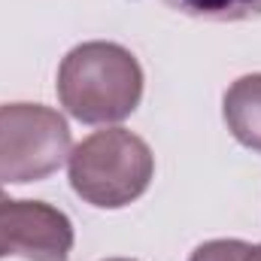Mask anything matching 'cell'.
Returning <instances> with one entry per match:
<instances>
[{
	"label": "cell",
	"mask_w": 261,
	"mask_h": 261,
	"mask_svg": "<svg viewBox=\"0 0 261 261\" xmlns=\"http://www.w3.org/2000/svg\"><path fill=\"white\" fill-rule=\"evenodd\" d=\"M103 261H134V258H103Z\"/></svg>",
	"instance_id": "cell-9"
},
{
	"label": "cell",
	"mask_w": 261,
	"mask_h": 261,
	"mask_svg": "<svg viewBox=\"0 0 261 261\" xmlns=\"http://www.w3.org/2000/svg\"><path fill=\"white\" fill-rule=\"evenodd\" d=\"M73 192L97 210H122L146 195L155 176L149 143L125 128L88 134L67 158Z\"/></svg>",
	"instance_id": "cell-2"
},
{
	"label": "cell",
	"mask_w": 261,
	"mask_h": 261,
	"mask_svg": "<svg viewBox=\"0 0 261 261\" xmlns=\"http://www.w3.org/2000/svg\"><path fill=\"white\" fill-rule=\"evenodd\" d=\"M58 100L76 122H122L143 100V67L119 43H79L61 58Z\"/></svg>",
	"instance_id": "cell-1"
},
{
	"label": "cell",
	"mask_w": 261,
	"mask_h": 261,
	"mask_svg": "<svg viewBox=\"0 0 261 261\" xmlns=\"http://www.w3.org/2000/svg\"><path fill=\"white\" fill-rule=\"evenodd\" d=\"M161 3L203 21H246L261 15V0H161Z\"/></svg>",
	"instance_id": "cell-6"
},
{
	"label": "cell",
	"mask_w": 261,
	"mask_h": 261,
	"mask_svg": "<svg viewBox=\"0 0 261 261\" xmlns=\"http://www.w3.org/2000/svg\"><path fill=\"white\" fill-rule=\"evenodd\" d=\"M73 222L46 200H18L0 189V258L70 261Z\"/></svg>",
	"instance_id": "cell-4"
},
{
	"label": "cell",
	"mask_w": 261,
	"mask_h": 261,
	"mask_svg": "<svg viewBox=\"0 0 261 261\" xmlns=\"http://www.w3.org/2000/svg\"><path fill=\"white\" fill-rule=\"evenodd\" d=\"M73 152L67 119L43 103H0V182L52 176Z\"/></svg>",
	"instance_id": "cell-3"
},
{
	"label": "cell",
	"mask_w": 261,
	"mask_h": 261,
	"mask_svg": "<svg viewBox=\"0 0 261 261\" xmlns=\"http://www.w3.org/2000/svg\"><path fill=\"white\" fill-rule=\"evenodd\" d=\"M246 261H261V243H258V246H249V252H246Z\"/></svg>",
	"instance_id": "cell-8"
},
{
	"label": "cell",
	"mask_w": 261,
	"mask_h": 261,
	"mask_svg": "<svg viewBox=\"0 0 261 261\" xmlns=\"http://www.w3.org/2000/svg\"><path fill=\"white\" fill-rule=\"evenodd\" d=\"M222 116L240 146L261 152V73H246L228 85Z\"/></svg>",
	"instance_id": "cell-5"
},
{
	"label": "cell",
	"mask_w": 261,
	"mask_h": 261,
	"mask_svg": "<svg viewBox=\"0 0 261 261\" xmlns=\"http://www.w3.org/2000/svg\"><path fill=\"white\" fill-rule=\"evenodd\" d=\"M249 243L243 240H206L200 243L189 261H246Z\"/></svg>",
	"instance_id": "cell-7"
}]
</instances>
